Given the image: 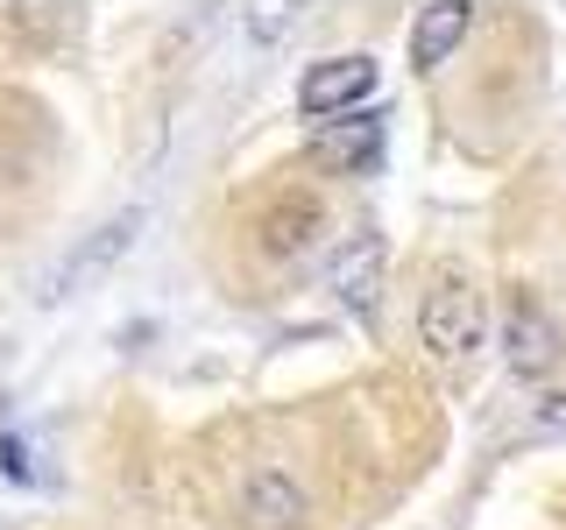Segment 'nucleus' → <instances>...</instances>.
Returning a JSON list of instances; mask_svg holds the SVG:
<instances>
[{"label":"nucleus","mask_w":566,"mask_h":530,"mask_svg":"<svg viewBox=\"0 0 566 530\" xmlns=\"http://www.w3.org/2000/svg\"><path fill=\"white\" fill-rule=\"evenodd\" d=\"M418 340L432 347V361H447V368L474 361V347L489 340V305H482V290H474L468 269L432 276V290H424V305H418Z\"/></svg>","instance_id":"f257e3e1"},{"label":"nucleus","mask_w":566,"mask_h":530,"mask_svg":"<svg viewBox=\"0 0 566 530\" xmlns=\"http://www.w3.org/2000/svg\"><path fill=\"white\" fill-rule=\"evenodd\" d=\"M318 234H326V205H318L312 191H283V199H270V205H262V220H255V247L270 262L312 255Z\"/></svg>","instance_id":"f03ea898"},{"label":"nucleus","mask_w":566,"mask_h":530,"mask_svg":"<svg viewBox=\"0 0 566 530\" xmlns=\"http://www.w3.org/2000/svg\"><path fill=\"white\" fill-rule=\"evenodd\" d=\"M503 361H510V375H524V382H538L545 368L559 361V326H553V311H545L531 290L510 297V318H503Z\"/></svg>","instance_id":"7ed1b4c3"},{"label":"nucleus","mask_w":566,"mask_h":530,"mask_svg":"<svg viewBox=\"0 0 566 530\" xmlns=\"http://www.w3.org/2000/svg\"><path fill=\"white\" fill-rule=\"evenodd\" d=\"M368 93H376V57H326V64L305 71L297 106H305L312 120H340V114H354Z\"/></svg>","instance_id":"20e7f679"},{"label":"nucleus","mask_w":566,"mask_h":530,"mask_svg":"<svg viewBox=\"0 0 566 530\" xmlns=\"http://www.w3.org/2000/svg\"><path fill=\"white\" fill-rule=\"evenodd\" d=\"M318 163L347 170V177H368L382 163V114H340L318 128Z\"/></svg>","instance_id":"39448f33"},{"label":"nucleus","mask_w":566,"mask_h":530,"mask_svg":"<svg viewBox=\"0 0 566 530\" xmlns=\"http://www.w3.org/2000/svg\"><path fill=\"white\" fill-rule=\"evenodd\" d=\"M241 517H248V530H297L305 523V488L283 467H255L241 488Z\"/></svg>","instance_id":"423d86ee"},{"label":"nucleus","mask_w":566,"mask_h":530,"mask_svg":"<svg viewBox=\"0 0 566 530\" xmlns=\"http://www.w3.org/2000/svg\"><path fill=\"white\" fill-rule=\"evenodd\" d=\"M333 290H340L347 311H376V290H382V234H354L340 255H333Z\"/></svg>","instance_id":"0eeeda50"},{"label":"nucleus","mask_w":566,"mask_h":530,"mask_svg":"<svg viewBox=\"0 0 566 530\" xmlns=\"http://www.w3.org/2000/svg\"><path fill=\"white\" fill-rule=\"evenodd\" d=\"M468 22H474L468 0H432V8L418 14V29H411V64H418V71H439V64H447L453 50H460Z\"/></svg>","instance_id":"6e6552de"},{"label":"nucleus","mask_w":566,"mask_h":530,"mask_svg":"<svg viewBox=\"0 0 566 530\" xmlns=\"http://www.w3.org/2000/svg\"><path fill=\"white\" fill-rule=\"evenodd\" d=\"M135 226H142V212H120V220L114 226H99V241H85L78 247V255H71L64 262V269H57V283H50V297H64L71 290V283H78L85 269H106V262H114V255H128V241H135Z\"/></svg>","instance_id":"1a4fd4ad"},{"label":"nucleus","mask_w":566,"mask_h":530,"mask_svg":"<svg viewBox=\"0 0 566 530\" xmlns=\"http://www.w3.org/2000/svg\"><path fill=\"white\" fill-rule=\"evenodd\" d=\"M0 459H8L14 481H29V459H22V438H0Z\"/></svg>","instance_id":"9d476101"},{"label":"nucleus","mask_w":566,"mask_h":530,"mask_svg":"<svg viewBox=\"0 0 566 530\" xmlns=\"http://www.w3.org/2000/svg\"><path fill=\"white\" fill-rule=\"evenodd\" d=\"M545 424H566V396H545Z\"/></svg>","instance_id":"9b49d317"}]
</instances>
